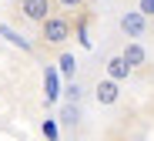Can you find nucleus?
Masks as SVG:
<instances>
[{"mask_svg": "<svg viewBox=\"0 0 154 141\" xmlns=\"http://www.w3.org/2000/svg\"><path fill=\"white\" fill-rule=\"evenodd\" d=\"M67 98H70V101H77V98H81V84H77V81L67 88Z\"/></svg>", "mask_w": 154, "mask_h": 141, "instance_id": "9b49d317", "label": "nucleus"}, {"mask_svg": "<svg viewBox=\"0 0 154 141\" xmlns=\"http://www.w3.org/2000/svg\"><path fill=\"white\" fill-rule=\"evenodd\" d=\"M117 27H121L124 37L141 40V37H147V30H151V17H144V14L134 7V10H124V14L117 17Z\"/></svg>", "mask_w": 154, "mask_h": 141, "instance_id": "f03ea898", "label": "nucleus"}, {"mask_svg": "<svg viewBox=\"0 0 154 141\" xmlns=\"http://www.w3.org/2000/svg\"><path fill=\"white\" fill-rule=\"evenodd\" d=\"M94 101H97L100 107L117 104V101H121V81H114V77H100V81L94 84Z\"/></svg>", "mask_w": 154, "mask_h": 141, "instance_id": "20e7f679", "label": "nucleus"}, {"mask_svg": "<svg viewBox=\"0 0 154 141\" xmlns=\"http://www.w3.org/2000/svg\"><path fill=\"white\" fill-rule=\"evenodd\" d=\"M40 27V44L44 47H64L67 40H70V34H74V27H70V17L60 10V14H50L44 24H37Z\"/></svg>", "mask_w": 154, "mask_h": 141, "instance_id": "f257e3e1", "label": "nucleus"}, {"mask_svg": "<svg viewBox=\"0 0 154 141\" xmlns=\"http://www.w3.org/2000/svg\"><path fill=\"white\" fill-rule=\"evenodd\" d=\"M121 54H124V61H127V64H131L134 71L147 64V47H144L141 40H134V37H131V40H127L124 47H121Z\"/></svg>", "mask_w": 154, "mask_h": 141, "instance_id": "39448f33", "label": "nucleus"}, {"mask_svg": "<svg viewBox=\"0 0 154 141\" xmlns=\"http://www.w3.org/2000/svg\"><path fill=\"white\" fill-rule=\"evenodd\" d=\"M54 7H57L54 0H20L17 10H20V17L27 24H44L50 14H54Z\"/></svg>", "mask_w": 154, "mask_h": 141, "instance_id": "7ed1b4c3", "label": "nucleus"}, {"mask_svg": "<svg viewBox=\"0 0 154 141\" xmlns=\"http://www.w3.org/2000/svg\"><path fill=\"white\" fill-rule=\"evenodd\" d=\"M134 67L124 61V54H114V57H107V77L114 81H127V74H131Z\"/></svg>", "mask_w": 154, "mask_h": 141, "instance_id": "423d86ee", "label": "nucleus"}, {"mask_svg": "<svg viewBox=\"0 0 154 141\" xmlns=\"http://www.w3.org/2000/svg\"><path fill=\"white\" fill-rule=\"evenodd\" d=\"M54 4H57L64 14H77V10H84V4H87V0H54Z\"/></svg>", "mask_w": 154, "mask_h": 141, "instance_id": "0eeeda50", "label": "nucleus"}, {"mask_svg": "<svg viewBox=\"0 0 154 141\" xmlns=\"http://www.w3.org/2000/svg\"><path fill=\"white\" fill-rule=\"evenodd\" d=\"M77 118H81V114H77V107H64V114H60V121H64V124H74Z\"/></svg>", "mask_w": 154, "mask_h": 141, "instance_id": "9d476101", "label": "nucleus"}, {"mask_svg": "<svg viewBox=\"0 0 154 141\" xmlns=\"http://www.w3.org/2000/svg\"><path fill=\"white\" fill-rule=\"evenodd\" d=\"M144 17H154V0H137V4H134Z\"/></svg>", "mask_w": 154, "mask_h": 141, "instance_id": "1a4fd4ad", "label": "nucleus"}, {"mask_svg": "<svg viewBox=\"0 0 154 141\" xmlns=\"http://www.w3.org/2000/svg\"><path fill=\"white\" fill-rule=\"evenodd\" d=\"M60 67H64V74H67V77H70V74H74V71H77V61H74V57H70V54H64V57H60Z\"/></svg>", "mask_w": 154, "mask_h": 141, "instance_id": "6e6552de", "label": "nucleus"}]
</instances>
